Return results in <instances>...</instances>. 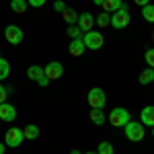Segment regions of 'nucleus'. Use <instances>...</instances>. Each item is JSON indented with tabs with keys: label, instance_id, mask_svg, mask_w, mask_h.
<instances>
[{
	"label": "nucleus",
	"instance_id": "nucleus-1",
	"mask_svg": "<svg viewBox=\"0 0 154 154\" xmlns=\"http://www.w3.org/2000/svg\"><path fill=\"white\" fill-rule=\"evenodd\" d=\"M123 131H125V138L131 140V142H142L144 136H146V125H142L140 121H128L123 125Z\"/></svg>",
	"mask_w": 154,
	"mask_h": 154
},
{
	"label": "nucleus",
	"instance_id": "nucleus-2",
	"mask_svg": "<svg viewBox=\"0 0 154 154\" xmlns=\"http://www.w3.org/2000/svg\"><path fill=\"white\" fill-rule=\"evenodd\" d=\"M109 123L113 125V128H123L128 121H131V117H130V111L128 109H123V107H115L111 113H109Z\"/></svg>",
	"mask_w": 154,
	"mask_h": 154
},
{
	"label": "nucleus",
	"instance_id": "nucleus-3",
	"mask_svg": "<svg viewBox=\"0 0 154 154\" xmlns=\"http://www.w3.org/2000/svg\"><path fill=\"white\" fill-rule=\"evenodd\" d=\"M86 99H88L91 109H105V105H107L105 91H103V88H99V86L91 88V91H88V95H86Z\"/></svg>",
	"mask_w": 154,
	"mask_h": 154
},
{
	"label": "nucleus",
	"instance_id": "nucleus-4",
	"mask_svg": "<svg viewBox=\"0 0 154 154\" xmlns=\"http://www.w3.org/2000/svg\"><path fill=\"white\" fill-rule=\"evenodd\" d=\"M130 21H131V17H130V12H128V6L125 4L111 14V27H115V29H125L130 25Z\"/></svg>",
	"mask_w": 154,
	"mask_h": 154
},
{
	"label": "nucleus",
	"instance_id": "nucleus-5",
	"mask_svg": "<svg viewBox=\"0 0 154 154\" xmlns=\"http://www.w3.org/2000/svg\"><path fill=\"white\" fill-rule=\"evenodd\" d=\"M82 41H84V45H86V49H101L103 48V43H105V37L101 35L99 31H86L82 35Z\"/></svg>",
	"mask_w": 154,
	"mask_h": 154
},
{
	"label": "nucleus",
	"instance_id": "nucleus-6",
	"mask_svg": "<svg viewBox=\"0 0 154 154\" xmlns=\"http://www.w3.org/2000/svg\"><path fill=\"white\" fill-rule=\"evenodd\" d=\"M25 140V134L21 128H8L6 134H4V144L11 146V148H19Z\"/></svg>",
	"mask_w": 154,
	"mask_h": 154
},
{
	"label": "nucleus",
	"instance_id": "nucleus-7",
	"mask_svg": "<svg viewBox=\"0 0 154 154\" xmlns=\"http://www.w3.org/2000/svg\"><path fill=\"white\" fill-rule=\"evenodd\" d=\"M4 37H6V41H8L11 45H19V43L25 39V33H23L21 27L8 25V27H4Z\"/></svg>",
	"mask_w": 154,
	"mask_h": 154
},
{
	"label": "nucleus",
	"instance_id": "nucleus-8",
	"mask_svg": "<svg viewBox=\"0 0 154 154\" xmlns=\"http://www.w3.org/2000/svg\"><path fill=\"white\" fill-rule=\"evenodd\" d=\"M43 74L48 76L49 80H58V78H62V74H64V66L60 62H49L48 66H43Z\"/></svg>",
	"mask_w": 154,
	"mask_h": 154
},
{
	"label": "nucleus",
	"instance_id": "nucleus-9",
	"mask_svg": "<svg viewBox=\"0 0 154 154\" xmlns=\"http://www.w3.org/2000/svg\"><path fill=\"white\" fill-rule=\"evenodd\" d=\"M17 119V107L11 105V103H0V121H6V123H11Z\"/></svg>",
	"mask_w": 154,
	"mask_h": 154
},
{
	"label": "nucleus",
	"instance_id": "nucleus-10",
	"mask_svg": "<svg viewBox=\"0 0 154 154\" xmlns=\"http://www.w3.org/2000/svg\"><path fill=\"white\" fill-rule=\"evenodd\" d=\"M93 25H95V17H93L91 12H80V14H78L76 27H78V29H80L82 33L91 31V29H93Z\"/></svg>",
	"mask_w": 154,
	"mask_h": 154
},
{
	"label": "nucleus",
	"instance_id": "nucleus-11",
	"mask_svg": "<svg viewBox=\"0 0 154 154\" xmlns=\"http://www.w3.org/2000/svg\"><path fill=\"white\" fill-rule=\"evenodd\" d=\"M140 123L142 125H148V128L154 125V105H146L140 111Z\"/></svg>",
	"mask_w": 154,
	"mask_h": 154
},
{
	"label": "nucleus",
	"instance_id": "nucleus-12",
	"mask_svg": "<svg viewBox=\"0 0 154 154\" xmlns=\"http://www.w3.org/2000/svg\"><path fill=\"white\" fill-rule=\"evenodd\" d=\"M68 51H70V56H74V58H80L84 51H86V45H84L82 39H72L70 45H68Z\"/></svg>",
	"mask_w": 154,
	"mask_h": 154
},
{
	"label": "nucleus",
	"instance_id": "nucleus-13",
	"mask_svg": "<svg viewBox=\"0 0 154 154\" xmlns=\"http://www.w3.org/2000/svg\"><path fill=\"white\" fill-rule=\"evenodd\" d=\"M27 76L33 80V82H39L45 74H43V66H29L27 68Z\"/></svg>",
	"mask_w": 154,
	"mask_h": 154
},
{
	"label": "nucleus",
	"instance_id": "nucleus-14",
	"mask_svg": "<svg viewBox=\"0 0 154 154\" xmlns=\"http://www.w3.org/2000/svg\"><path fill=\"white\" fill-rule=\"evenodd\" d=\"M123 6V0H105L103 2V11L109 12V14H113L115 11H119Z\"/></svg>",
	"mask_w": 154,
	"mask_h": 154
},
{
	"label": "nucleus",
	"instance_id": "nucleus-15",
	"mask_svg": "<svg viewBox=\"0 0 154 154\" xmlns=\"http://www.w3.org/2000/svg\"><path fill=\"white\" fill-rule=\"evenodd\" d=\"M138 82H140V84H152L154 82V68H146V70L140 72Z\"/></svg>",
	"mask_w": 154,
	"mask_h": 154
},
{
	"label": "nucleus",
	"instance_id": "nucleus-16",
	"mask_svg": "<svg viewBox=\"0 0 154 154\" xmlns=\"http://www.w3.org/2000/svg\"><path fill=\"white\" fill-rule=\"evenodd\" d=\"M11 8H12V12H17V14H23V12H27V8H29V2H27V0H11Z\"/></svg>",
	"mask_w": 154,
	"mask_h": 154
},
{
	"label": "nucleus",
	"instance_id": "nucleus-17",
	"mask_svg": "<svg viewBox=\"0 0 154 154\" xmlns=\"http://www.w3.org/2000/svg\"><path fill=\"white\" fill-rule=\"evenodd\" d=\"M62 17H64V21H66L68 25H76V21H78V12L74 11V8H70V6H66V8H64Z\"/></svg>",
	"mask_w": 154,
	"mask_h": 154
},
{
	"label": "nucleus",
	"instance_id": "nucleus-18",
	"mask_svg": "<svg viewBox=\"0 0 154 154\" xmlns=\"http://www.w3.org/2000/svg\"><path fill=\"white\" fill-rule=\"evenodd\" d=\"M91 121H93L95 125H103V123L107 121L103 109H91Z\"/></svg>",
	"mask_w": 154,
	"mask_h": 154
},
{
	"label": "nucleus",
	"instance_id": "nucleus-19",
	"mask_svg": "<svg viewBox=\"0 0 154 154\" xmlns=\"http://www.w3.org/2000/svg\"><path fill=\"white\" fill-rule=\"evenodd\" d=\"M23 134H25L27 140H37L39 138V128H37L35 123H29V125L23 128Z\"/></svg>",
	"mask_w": 154,
	"mask_h": 154
},
{
	"label": "nucleus",
	"instance_id": "nucleus-20",
	"mask_svg": "<svg viewBox=\"0 0 154 154\" xmlns=\"http://www.w3.org/2000/svg\"><path fill=\"white\" fill-rule=\"evenodd\" d=\"M8 74H11V64L0 56V82H2L4 78H8Z\"/></svg>",
	"mask_w": 154,
	"mask_h": 154
},
{
	"label": "nucleus",
	"instance_id": "nucleus-21",
	"mask_svg": "<svg viewBox=\"0 0 154 154\" xmlns=\"http://www.w3.org/2000/svg\"><path fill=\"white\" fill-rule=\"evenodd\" d=\"M142 17H144V21L154 23V4H146V6H142Z\"/></svg>",
	"mask_w": 154,
	"mask_h": 154
},
{
	"label": "nucleus",
	"instance_id": "nucleus-22",
	"mask_svg": "<svg viewBox=\"0 0 154 154\" xmlns=\"http://www.w3.org/2000/svg\"><path fill=\"white\" fill-rule=\"evenodd\" d=\"M95 23L99 25V27H109V25H111V14H109V12H99Z\"/></svg>",
	"mask_w": 154,
	"mask_h": 154
},
{
	"label": "nucleus",
	"instance_id": "nucleus-23",
	"mask_svg": "<svg viewBox=\"0 0 154 154\" xmlns=\"http://www.w3.org/2000/svg\"><path fill=\"white\" fill-rule=\"evenodd\" d=\"M66 31H68V37H70V39H82V35H84L76 25H68V29H66Z\"/></svg>",
	"mask_w": 154,
	"mask_h": 154
},
{
	"label": "nucleus",
	"instance_id": "nucleus-24",
	"mask_svg": "<svg viewBox=\"0 0 154 154\" xmlns=\"http://www.w3.org/2000/svg\"><path fill=\"white\" fill-rule=\"evenodd\" d=\"M97 154H113V144H111V142H101V144H99Z\"/></svg>",
	"mask_w": 154,
	"mask_h": 154
},
{
	"label": "nucleus",
	"instance_id": "nucleus-25",
	"mask_svg": "<svg viewBox=\"0 0 154 154\" xmlns=\"http://www.w3.org/2000/svg\"><path fill=\"white\" fill-rule=\"evenodd\" d=\"M144 60L148 62V68H154V48L146 49V54H144Z\"/></svg>",
	"mask_w": 154,
	"mask_h": 154
},
{
	"label": "nucleus",
	"instance_id": "nucleus-26",
	"mask_svg": "<svg viewBox=\"0 0 154 154\" xmlns=\"http://www.w3.org/2000/svg\"><path fill=\"white\" fill-rule=\"evenodd\" d=\"M29 2V6H33V8H39V6H43L48 0H27Z\"/></svg>",
	"mask_w": 154,
	"mask_h": 154
},
{
	"label": "nucleus",
	"instance_id": "nucleus-27",
	"mask_svg": "<svg viewBox=\"0 0 154 154\" xmlns=\"http://www.w3.org/2000/svg\"><path fill=\"white\" fill-rule=\"evenodd\" d=\"M6 97H8V88H4L2 82H0V103H4V101H6Z\"/></svg>",
	"mask_w": 154,
	"mask_h": 154
},
{
	"label": "nucleus",
	"instance_id": "nucleus-28",
	"mask_svg": "<svg viewBox=\"0 0 154 154\" xmlns=\"http://www.w3.org/2000/svg\"><path fill=\"white\" fill-rule=\"evenodd\" d=\"M54 8H56L58 12H64V8H66V4H64L62 0H56V2H54Z\"/></svg>",
	"mask_w": 154,
	"mask_h": 154
},
{
	"label": "nucleus",
	"instance_id": "nucleus-29",
	"mask_svg": "<svg viewBox=\"0 0 154 154\" xmlns=\"http://www.w3.org/2000/svg\"><path fill=\"white\" fill-rule=\"evenodd\" d=\"M37 84H39V86H48V84H49V78H48V76H43V78H41Z\"/></svg>",
	"mask_w": 154,
	"mask_h": 154
},
{
	"label": "nucleus",
	"instance_id": "nucleus-30",
	"mask_svg": "<svg viewBox=\"0 0 154 154\" xmlns=\"http://www.w3.org/2000/svg\"><path fill=\"white\" fill-rule=\"evenodd\" d=\"M134 2H136L140 8H142V6H146V4H150V0H134Z\"/></svg>",
	"mask_w": 154,
	"mask_h": 154
},
{
	"label": "nucleus",
	"instance_id": "nucleus-31",
	"mask_svg": "<svg viewBox=\"0 0 154 154\" xmlns=\"http://www.w3.org/2000/svg\"><path fill=\"white\" fill-rule=\"evenodd\" d=\"M4 150H6V144L0 142V154H4Z\"/></svg>",
	"mask_w": 154,
	"mask_h": 154
},
{
	"label": "nucleus",
	"instance_id": "nucleus-32",
	"mask_svg": "<svg viewBox=\"0 0 154 154\" xmlns=\"http://www.w3.org/2000/svg\"><path fill=\"white\" fill-rule=\"evenodd\" d=\"M93 2H95L97 6H103V2H105V0H93Z\"/></svg>",
	"mask_w": 154,
	"mask_h": 154
},
{
	"label": "nucleus",
	"instance_id": "nucleus-33",
	"mask_svg": "<svg viewBox=\"0 0 154 154\" xmlns=\"http://www.w3.org/2000/svg\"><path fill=\"white\" fill-rule=\"evenodd\" d=\"M70 154H82V152H80V150H72Z\"/></svg>",
	"mask_w": 154,
	"mask_h": 154
},
{
	"label": "nucleus",
	"instance_id": "nucleus-34",
	"mask_svg": "<svg viewBox=\"0 0 154 154\" xmlns=\"http://www.w3.org/2000/svg\"><path fill=\"white\" fill-rule=\"evenodd\" d=\"M84 154H97V152H84Z\"/></svg>",
	"mask_w": 154,
	"mask_h": 154
},
{
	"label": "nucleus",
	"instance_id": "nucleus-35",
	"mask_svg": "<svg viewBox=\"0 0 154 154\" xmlns=\"http://www.w3.org/2000/svg\"><path fill=\"white\" fill-rule=\"evenodd\" d=\"M152 138H154V125H152Z\"/></svg>",
	"mask_w": 154,
	"mask_h": 154
}]
</instances>
